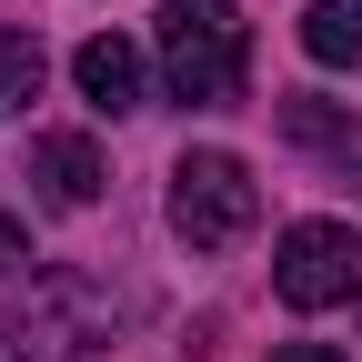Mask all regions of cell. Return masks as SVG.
<instances>
[{
  "label": "cell",
  "mask_w": 362,
  "mask_h": 362,
  "mask_svg": "<svg viewBox=\"0 0 362 362\" xmlns=\"http://www.w3.org/2000/svg\"><path fill=\"white\" fill-rule=\"evenodd\" d=\"M252 71V30L232 0H171L161 11V81H171V101H192V111H221L242 90Z\"/></svg>",
  "instance_id": "6da1fadb"
},
{
  "label": "cell",
  "mask_w": 362,
  "mask_h": 362,
  "mask_svg": "<svg viewBox=\"0 0 362 362\" xmlns=\"http://www.w3.org/2000/svg\"><path fill=\"white\" fill-rule=\"evenodd\" d=\"M252 221H262L252 161H232V151H181L171 161V232L192 242V252H232Z\"/></svg>",
  "instance_id": "7a4b0ae2"
},
{
  "label": "cell",
  "mask_w": 362,
  "mask_h": 362,
  "mask_svg": "<svg viewBox=\"0 0 362 362\" xmlns=\"http://www.w3.org/2000/svg\"><path fill=\"white\" fill-rule=\"evenodd\" d=\"M272 292L292 312H332L362 292V232L352 221H292L282 252H272Z\"/></svg>",
  "instance_id": "3957f363"
},
{
  "label": "cell",
  "mask_w": 362,
  "mask_h": 362,
  "mask_svg": "<svg viewBox=\"0 0 362 362\" xmlns=\"http://www.w3.org/2000/svg\"><path fill=\"white\" fill-rule=\"evenodd\" d=\"M71 81H81V101H90V111H111V121H121V111H141V51H131L121 30H90L81 51H71Z\"/></svg>",
  "instance_id": "277c9868"
},
{
  "label": "cell",
  "mask_w": 362,
  "mask_h": 362,
  "mask_svg": "<svg viewBox=\"0 0 362 362\" xmlns=\"http://www.w3.org/2000/svg\"><path fill=\"white\" fill-rule=\"evenodd\" d=\"M30 181H40V202L90 211V202H101V151H90L81 131H40V141H30Z\"/></svg>",
  "instance_id": "5b68a950"
},
{
  "label": "cell",
  "mask_w": 362,
  "mask_h": 362,
  "mask_svg": "<svg viewBox=\"0 0 362 362\" xmlns=\"http://www.w3.org/2000/svg\"><path fill=\"white\" fill-rule=\"evenodd\" d=\"M302 51L322 71H352L362 61V0H312L302 11Z\"/></svg>",
  "instance_id": "8992f818"
},
{
  "label": "cell",
  "mask_w": 362,
  "mask_h": 362,
  "mask_svg": "<svg viewBox=\"0 0 362 362\" xmlns=\"http://www.w3.org/2000/svg\"><path fill=\"white\" fill-rule=\"evenodd\" d=\"M40 81H51V51H40V30H11L0 21V111H30Z\"/></svg>",
  "instance_id": "52a82bcc"
},
{
  "label": "cell",
  "mask_w": 362,
  "mask_h": 362,
  "mask_svg": "<svg viewBox=\"0 0 362 362\" xmlns=\"http://www.w3.org/2000/svg\"><path fill=\"white\" fill-rule=\"evenodd\" d=\"M282 131H292V141H352V131H342L322 101H312V90H302V101H282Z\"/></svg>",
  "instance_id": "ba28073f"
},
{
  "label": "cell",
  "mask_w": 362,
  "mask_h": 362,
  "mask_svg": "<svg viewBox=\"0 0 362 362\" xmlns=\"http://www.w3.org/2000/svg\"><path fill=\"white\" fill-rule=\"evenodd\" d=\"M21 252H30V242H21V221L0 211V272H21Z\"/></svg>",
  "instance_id": "9c48e42d"
},
{
  "label": "cell",
  "mask_w": 362,
  "mask_h": 362,
  "mask_svg": "<svg viewBox=\"0 0 362 362\" xmlns=\"http://www.w3.org/2000/svg\"><path fill=\"white\" fill-rule=\"evenodd\" d=\"M272 362H342V352H332V342H282Z\"/></svg>",
  "instance_id": "30bf717a"
},
{
  "label": "cell",
  "mask_w": 362,
  "mask_h": 362,
  "mask_svg": "<svg viewBox=\"0 0 362 362\" xmlns=\"http://www.w3.org/2000/svg\"><path fill=\"white\" fill-rule=\"evenodd\" d=\"M342 171H352V181H362V131H352V141H342Z\"/></svg>",
  "instance_id": "8fae6325"
}]
</instances>
